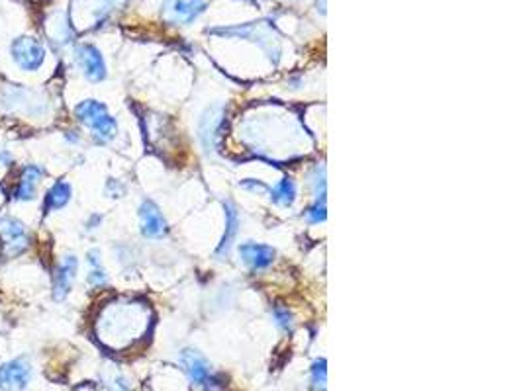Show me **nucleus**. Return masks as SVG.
I'll return each instance as SVG.
<instances>
[{
    "label": "nucleus",
    "instance_id": "16",
    "mask_svg": "<svg viewBox=\"0 0 523 391\" xmlns=\"http://www.w3.org/2000/svg\"><path fill=\"white\" fill-rule=\"evenodd\" d=\"M38 188L32 182H26V180H20L14 184V188L10 192V200L16 201V203H30L38 198Z\"/></svg>",
    "mask_w": 523,
    "mask_h": 391
},
{
    "label": "nucleus",
    "instance_id": "2",
    "mask_svg": "<svg viewBox=\"0 0 523 391\" xmlns=\"http://www.w3.org/2000/svg\"><path fill=\"white\" fill-rule=\"evenodd\" d=\"M32 247V233L28 225L14 217L2 215L0 217V253L4 258H16Z\"/></svg>",
    "mask_w": 523,
    "mask_h": 391
},
{
    "label": "nucleus",
    "instance_id": "27",
    "mask_svg": "<svg viewBox=\"0 0 523 391\" xmlns=\"http://www.w3.org/2000/svg\"><path fill=\"white\" fill-rule=\"evenodd\" d=\"M63 138H65V141H67V143H71V145H77V143H81V133H79V131H75V129L67 131Z\"/></svg>",
    "mask_w": 523,
    "mask_h": 391
},
{
    "label": "nucleus",
    "instance_id": "12",
    "mask_svg": "<svg viewBox=\"0 0 523 391\" xmlns=\"http://www.w3.org/2000/svg\"><path fill=\"white\" fill-rule=\"evenodd\" d=\"M239 256H241L243 263L251 266L253 270H263V268L273 265V260H275V249H273V247H267V244L243 243L239 244Z\"/></svg>",
    "mask_w": 523,
    "mask_h": 391
},
{
    "label": "nucleus",
    "instance_id": "11",
    "mask_svg": "<svg viewBox=\"0 0 523 391\" xmlns=\"http://www.w3.org/2000/svg\"><path fill=\"white\" fill-rule=\"evenodd\" d=\"M73 198V186L67 180H55L54 184L47 188L43 196V213H54L63 210L65 206Z\"/></svg>",
    "mask_w": 523,
    "mask_h": 391
},
{
    "label": "nucleus",
    "instance_id": "3",
    "mask_svg": "<svg viewBox=\"0 0 523 391\" xmlns=\"http://www.w3.org/2000/svg\"><path fill=\"white\" fill-rule=\"evenodd\" d=\"M10 57L22 73H38L45 63V45L33 35H18L10 43Z\"/></svg>",
    "mask_w": 523,
    "mask_h": 391
},
{
    "label": "nucleus",
    "instance_id": "23",
    "mask_svg": "<svg viewBox=\"0 0 523 391\" xmlns=\"http://www.w3.org/2000/svg\"><path fill=\"white\" fill-rule=\"evenodd\" d=\"M128 390H129L128 381L124 380V378H114V380L106 381L100 391H128Z\"/></svg>",
    "mask_w": 523,
    "mask_h": 391
},
{
    "label": "nucleus",
    "instance_id": "19",
    "mask_svg": "<svg viewBox=\"0 0 523 391\" xmlns=\"http://www.w3.org/2000/svg\"><path fill=\"white\" fill-rule=\"evenodd\" d=\"M86 282L92 288H102V285L108 284V274L104 270V266H98V268H90L88 270V276H86Z\"/></svg>",
    "mask_w": 523,
    "mask_h": 391
},
{
    "label": "nucleus",
    "instance_id": "5",
    "mask_svg": "<svg viewBox=\"0 0 523 391\" xmlns=\"http://www.w3.org/2000/svg\"><path fill=\"white\" fill-rule=\"evenodd\" d=\"M32 362L26 356L0 364V391H26L32 381Z\"/></svg>",
    "mask_w": 523,
    "mask_h": 391
},
{
    "label": "nucleus",
    "instance_id": "6",
    "mask_svg": "<svg viewBox=\"0 0 523 391\" xmlns=\"http://www.w3.org/2000/svg\"><path fill=\"white\" fill-rule=\"evenodd\" d=\"M0 102H2V108L14 110V112H24L26 116H40V114H43V100H38L32 90L22 88V86L2 88Z\"/></svg>",
    "mask_w": 523,
    "mask_h": 391
},
{
    "label": "nucleus",
    "instance_id": "15",
    "mask_svg": "<svg viewBox=\"0 0 523 391\" xmlns=\"http://www.w3.org/2000/svg\"><path fill=\"white\" fill-rule=\"evenodd\" d=\"M222 114H214V110H210V114L204 117V124H208L206 127H200V131H202V139H204V145L206 147H214V143H216V139L220 138V131H222Z\"/></svg>",
    "mask_w": 523,
    "mask_h": 391
},
{
    "label": "nucleus",
    "instance_id": "25",
    "mask_svg": "<svg viewBox=\"0 0 523 391\" xmlns=\"http://www.w3.org/2000/svg\"><path fill=\"white\" fill-rule=\"evenodd\" d=\"M14 165V153L10 149H0V169H8Z\"/></svg>",
    "mask_w": 523,
    "mask_h": 391
},
{
    "label": "nucleus",
    "instance_id": "8",
    "mask_svg": "<svg viewBox=\"0 0 523 391\" xmlns=\"http://www.w3.org/2000/svg\"><path fill=\"white\" fill-rule=\"evenodd\" d=\"M79 258L75 254H65L59 266L54 270V299L55 301H65L73 284H75L77 274H79Z\"/></svg>",
    "mask_w": 523,
    "mask_h": 391
},
{
    "label": "nucleus",
    "instance_id": "10",
    "mask_svg": "<svg viewBox=\"0 0 523 391\" xmlns=\"http://www.w3.org/2000/svg\"><path fill=\"white\" fill-rule=\"evenodd\" d=\"M206 10L204 0H167L165 2V18L172 24H188L196 20Z\"/></svg>",
    "mask_w": 523,
    "mask_h": 391
},
{
    "label": "nucleus",
    "instance_id": "7",
    "mask_svg": "<svg viewBox=\"0 0 523 391\" xmlns=\"http://www.w3.org/2000/svg\"><path fill=\"white\" fill-rule=\"evenodd\" d=\"M75 59L88 83H100L106 78V63H104V57L98 47L90 45V43L79 45L75 49Z\"/></svg>",
    "mask_w": 523,
    "mask_h": 391
},
{
    "label": "nucleus",
    "instance_id": "17",
    "mask_svg": "<svg viewBox=\"0 0 523 391\" xmlns=\"http://www.w3.org/2000/svg\"><path fill=\"white\" fill-rule=\"evenodd\" d=\"M47 176V170L42 165H38V163H30V165H24L18 172V178L26 180V182H32L35 186H40L42 184V180Z\"/></svg>",
    "mask_w": 523,
    "mask_h": 391
},
{
    "label": "nucleus",
    "instance_id": "9",
    "mask_svg": "<svg viewBox=\"0 0 523 391\" xmlns=\"http://www.w3.org/2000/svg\"><path fill=\"white\" fill-rule=\"evenodd\" d=\"M139 229L147 239H157L167 233V222L161 210L151 200L141 201L139 206Z\"/></svg>",
    "mask_w": 523,
    "mask_h": 391
},
{
    "label": "nucleus",
    "instance_id": "18",
    "mask_svg": "<svg viewBox=\"0 0 523 391\" xmlns=\"http://www.w3.org/2000/svg\"><path fill=\"white\" fill-rule=\"evenodd\" d=\"M325 381H328L325 360H316L314 366H312V383H314V390H325Z\"/></svg>",
    "mask_w": 523,
    "mask_h": 391
},
{
    "label": "nucleus",
    "instance_id": "26",
    "mask_svg": "<svg viewBox=\"0 0 523 391\" xmlns=\"http://www.w3.org/2000/svg\"><path fill=\"white\" fill-rule=\"evenodd\" d=\"M100 223H102V215H98V213L90 215L88 222H86V231H97L98 227H100Z\"/></svg>",
    "mask_w": 523,
    "mask_h": 391
},
{
    "label": "nucleus",
    "instance_id": "1",
    "mask_svg": "<svg viewBox=\"0 0 523 391\" xmlns=\"http://www.w3.org/2000/svg\"><path fill=\"white\" fill-rule=\"evenodd\" d=\"M75 117L79 124H83L85 127H88L92 139L104 145V143H110L112 139L116 138L118 133V122L116 117L110 116L106 104H102L100 100H95V98H88V100H83L75 106Z\"/></svg>",
    "mask_w": 523,
    "mask_h": 391
},
{
    "label": "nucleus",
    "instance_id": "20",
    "mask_svg": "<svg viewBox=\"0 0 523 391\" xmlns=\"http://www.w3.org/2000/svg\"><path fill=\"white\" fill-rule=\"evenodd\" d=\"M306 219L310 223H320L325 219V200H318L306 212Z\"/></svg>",
    "mask_w": 523,
    "mask_h": 391
},
{
    "label": "nucleus",
    "instance_id": "24",
    "mask_svg": "<svg viewBox=\"0 0 523 391\" xmlns=\"http://www.w3.org/2000/svg\"><path fill=\"white\" fill-rule=\"evenodd\" d=\"M86 263L90 268H98V266H102V254L98 249H90L88 254H86Z\"/></svg>",
    "mask_w": 523,
    "mask_h": 391
},
{
    "label": "nucleus",
    "instance_id": "21",
    "mask_svg": "<svg viewBox=\"0 0 523 391\" xmlns=\"http://www.w3.org/2000/svg\"><path fill=\"white\" fill-rule=\"evenodd\" d=\"M275 319H277L278 327L282 328V331H290V328H292V315H290L287 307H275Z\"/></svg>",
    "mask_w": 523,
    "mask_h": 391
},
{
    "label": "nucleus",
    "instance_id": "22",
    "mask_svg": "<svg viewBox=\"0 0 523 391\" xmlns=\"http://www.w3.org/2000/svg\"><path fill=\"white\" fill-rule=\"evenodd\" d=\"M124 192H126V186L116 178H108L106 182V194H110L112 198H122L124 196Z\"/></svg>",
    "mask_w": 523,
    "mask_h": 391
},
{
    "label": "nucleus",
    "instance_id": "4",
    "mask_svg": "<svg viewBox=\"0 0 523 391\" xmlns=\"http://www.w3.org/2000/svg\"><path fill=\"white\" fill-rule=\"evenodd\" d=\"M181 360L188 380L193 381L194 385L206 391H220L224 388V378L216 374L206 358H202L196 350H184Z\"/></svg>",
    "mask_w": 523,
    "mask_h": 391
},
{
    "label": "nucleus",
    "instance_id": "13",
    "mask_svg": "<svg viewBox=\"0 0 523 391\" xmlns=\"http://www.w3.org/2000/svg\"><path fill=\"white\" fill-rule=\"evenodd\" d=\"M224 210H225V233H224L222 243H220L218 251H216L218 256H224V254L227 256V253H230V249H232V244H234V241H235V237H237V231H239V213H237V208H235L232 201H225Z\"/></svg>",
    "mask_w": 523,
    "mask_h": 391
},
{
    "label": "nucleus",
    "instance_id": "14",
    "mask_svg": "<svg viewBox=\"0 0 523 391\" xmlns=\"http://www.w3.org/2000/svg\"><path fill=\"white\" fill-rule=\"evenodd\" d=\"M271 200L278 203V206H284L289 208L296 200V184L292 182V178H282L278 182L277 186L271 190Z\"/></svg>",
    "mask_w": 523,
    "mask_h": 391
}]
</instances>
